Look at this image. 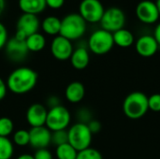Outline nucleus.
<instances>
[{
  "instance_id": "1",
  "label": "nucleus",
  "mask_w": 160,
  "mask_h": 159,
  "mask_svg": "<svg viewBox=\"0 0 160 159\" xmlns=\"http://www.w3.org/2000/svg\"><path fill=\"white\" fill-rule=\"evenodd\" d=\"M38 74L32 67L21 66L13 69L8 76L6 83L8 92L22 96L30 93L38 84Z\"/></svg>"
},
{
  "instance_id": "2",
  "label": "nucleus",
  "mask_w": 160,
  "mask_h": 159,
  "mask_svg": "<svg viewBox=\"0 0 160 159\" xmlns=\"http://www.w3.org/2000/svg\"><path fill=\"white\" fill-rule=\"evenodd\" d=\"M148 110V97L142 92H132L124 99L123 112L129 119H140L147 113Z\"/></svg>"
},
{
  "instance_id": "3",
  "label": "nucleus",
  "mask_w": 160,
  "mask_h": 159,
  "mask_svg": "<svg viewBox=\"0 0 160 159\" xmlns=\"http://www.w3.org/2000/svg\"><path fill=\"white\" fill-rule=\"evenodd\" d=\"M87 28V22L79 13H69L61 19L60 36L70 41L82 38Z\"/></svg>"
},
{
  "instance_id": "4",
  "label": "nucleus",
  "mask_w": 160,
  "mask_h": 159,
  "mask_svg": "<svg viewBox=\"0 0 160 159\" xmlns=\"http://www.w3.org/2000/svg\"><path fill=\"white\" fill-rule=\"evenodd\" d=\"M68 143L78 152L91 147L93 134L88 126L83 123L76 122L68 128Z\"/></svg>"
},
{
  "instance_id": "5",
  "label": "nucleus",
  "mask_w": 160,
  "mask_h": 159,
  "mask_svg": "<svg viewBox=\"0 0 160 159\" xmlns=\"http://www.w3.org/2000/svg\"><path fill=\"white\" fill-rule=\"evenodd\" d=\"M114 42L112 33H110L102 28L94 31L87 41V49L96 55H104L111 52Z\"/></svg>"
},
{
  "instance_id": "6",
  "label": "nucleus",
  "mask_w": 160,
  "mask_h": 159,
  "mask_svg": "<svg viewBox=\"0 0 160 159\" xmlns=\"http://www.w3.org/2000/svg\"><path fill=\"white\" fill-rule=\"evenodd\" d=\"M71 119L72 116L69 110L66 106L60 105L48 110L45 127L52 132L57 130H66L70 127Z\"/></svg>"
},
{
  "instance_id": "7",
  "label": "nucleus",
  "mask_w": 160,
  "mask_h": 159,
  "mask_svg": "<svg viewBox=\"0 0 160 159\" xmlns=\"http://www.w3.org/2000/svg\"><path fill=\"white\" fill-rule=\"evenodd\" d=\"M40 28V21L37 15L22 13L16 24V33L14 37L21 41H25L27 37L38 32Z\"/></svg>"
},
{
  "instance_id": "8",
  "label": "nucleus",
  "mask_w": 160,
  "mask_h": 159,
  "mask_svg": "<svg viewBox=\"0 0 160 159\" xmlns=\"http://www.w3.org/2000/svg\"><path fill=\"white\" fill-rule=\"evenodd\" d=\"M99 23L102 29L110 33H114L125 27L126 14L119 7H109L105 9Z\"/></svg>"
},
{
  "instance_id": "9",
  "label": "nucleus",
  "mask_w": 160,
  "mask_h": 159,
  "mask_svg": "<svg viewBox=\"0 0 160 159\" xmlns=\"http://www.w3.org/2000/svg\"><path fill=\"white\" fill-rule=\"evenodd\" d=\"M105 8L99 0H82L79 6V14L86 22H99Z\"/></svg>"
},
{
  "instance_id": "10",
  "label": "nucleus",
  "mask_w": 160,
  "mask_h": 159,
  "mask_svg": "<svg viewBox=\"0 0 160 159\" xmlns=\"http://www.w3.org/2000/svg\"><path fill=\"white\" fill-rule=\"evenodd\" d=\"M135 14L140 22L145 24H154L159 20L160 14L156 2L151 0H142L138 3Z\"/></svg>"
},
{
  "instance_id": "11",
  "label": "nucleus",
  "mask_w": 160,
  "mask_h": 159,
  "mask_svg": "<svg viewBox=\"0 0 160 159\" xmlns=\"http://www.w3.org/2000/svg\"><path fill=\"white\" fill-rule=\"evenodd\" d=\"M50 51L52 55L58 61H67L69 60L74 47L72 41L68 40V38L58 35L54 37L50 45Z\"/></svg>"
},
{
  "instance_id": "12",
  "label": "nucleus",
  "mask_w": 160,
  "mask_h": 159,
  "mask_svg": "<svg viewBox=\"0 0 160 159\" xmlns=\"http://www.w3.org/2000/svg\"><path fill=\"white\" fill-rule=\"evenodd\" d=\"M48 114L47 107L42 103L31 104L25 112V121L31 127H44Z\"/></svg>"
},
{
  "instance_id": "13",
  "label": "nucleus",
  "mask_w": 160,
  "mask_h": 159,
  "mask_svg": "<svg viewBox=\"0 0 160 159\" xmlns=\"http://www.w3.org/2000/svg\"><path fill=\"white\" fill-rule=\"evenodd\" d=\"M30 142L29 145L34 150L49 148L52 145V131L45 126L31 127L29 129Z\"/></svg>"
},
{
  "instance_id": "14",
  "label": "nucleus",
  "mask_w": 160,
  "mask_h": 159,
  "mask_svg": "<svg viewBox=\"0 0 160 159\" xmlns=\"http://www.w3.org/2000/svg\"><path fill=\"white\" fill-rule=\"evenodd\" d=\"M4 50L7 57L14 63L22 62L29 53L25 41L18 40L14 37L8 40Z\"/></svg>"
},
{
  "instance_id": "15",
  "label": "nucleus",
  "mask_w": 160,
  "mask_h": 159,
  "mask_svg": "<svg viewBox=\"0 0 160 159\" xmlns=\"http://www.w3.org/2000/svg\"><path fill=\"white\" fill-rule=\"evenodd\" d=\"M159 45L153 35H142L135 41V50L142 57H152L158 51Z\"/></svg>"
},
{
  "instance_id": "16",
  "label": "nucleus",
  "mask_w": 160,
  "mask_h": 159,
  "mask_svg": "<svg viewBox=\"0 0 160 159\" xmlns=\"http://www.w3.org/2000/svg\"><path fill=\"white\" fill-rule=\"evenodd\" d=\"M70 65L76 70L85 69L90 63V53L89 50L85 46H79L74 49L70 58Z\"/></svg>"
},
{
  "instance_id": "17",
  "label": "nucleus",
  "mask_w": 160,
  "mask_h": 159,
  "mask_svg": "<svg viewBox=\"0 0 160 159\" xmlns=\"http://www.w3.org/2000/svg\"><path fill=\"white\" fill-rule=\"evenodd\" d=\"M85 97V87L82 82L73 81L69 82L65 89V98L71 104H78Z\"/></svg>"
},
{
  "instance_id": "18",
  "label": "nucleus",
  "mask_w": 160,
  "mask_h": 159,
  "mask_svg": "<svg viewBox=\"0 0 160 159\" xmlns=\"http://www.w3.org/2000/svg\"><path fill=\"white\" fill-rule=\"evenodd\" d=\"M18 6L22 13L37 16L47 7L45 0H18Z\"/></svg>"
},
{
  "instance_id": "19",
  "label": "nucleus",
  "mask_w": 160,
  "mask_h": 159,
  "mask_svg": "<svg viewBox=\"0 0 160 159\" xmlns=\"http://www.w3.org/2000/svg\"><path fill=\"white\" fill-rule=\"evenodd\" d=\"M40 28L46 35L54 37L60 35L61 19H59L56 16H52V15L47 16L40 22Z\"/></svg>"
},
{
  "instance_id": "20",
  "label": "nucleus",
  "mask_w": 160,
  "mask_h": 159,
  "mask_svg": "<svg viewBox=\"0 0 160 159\" xmlns=\"http://www.w3.org/2000/svg\"><path fill=\"white\" fill-rule=\"evenodd\" d=\"M112 37L114 45H117L120 48H128L135 43L133 33L125 27L112 33Z\"/></svg>"
},
{
  "instance_id": "21",
  "label": "nucleus",
  "mask_w": 160,
  "mask_h": 159,
  "mask_svg": "<svg viewBox=\"0 0 160 159\" xmlns=\"http://www.w3.org/2000/svg\"><path fill=\"white\" fill-rule=\"evenodd\" d=\"M25 44L29 52H39L43 51L46 47L47 39L43 34L37 32L27 37V38L25 39Z\"/></svg>"
},
{
  "instance_id": "22",
  "label": "nucleus",
  "mask_w": 160,
  "mask_h": 159,
  "mask_svg": "<svg viewBox=\"0 0 160 159\" xmlns=\"http://www.w3.org/2000/svg\"><path fill=\"white\" fill-rule=\"evenodd\" d=\"M78 151L68 142L55 147L54 157L56 159H76Z\"/></svg>"
},
{
  "instance_id": "23",
  "label": "nucleus",
  "mask_w": 160,
  "mask_h": 159,
  "mask_svg": "<svg viewBox=\"0 0 160 159\" xmlns=\"http://www.w3.org/2000/svg\"><path fill=\"white\" fill-rule=\"evenodd\" d=\"M15 153V145L9 138L0 137V159H12Z\"/></svg>"
},
{
  "instance_id": "24",
  "label": "nucleus",
  "mask_w": 160,
  "mask_h": 159,
  "mask_svg": "<svg viewBox=\"0 0 160 159\" xmlns=\"http://www.w3.org/2000/svg\"><path fill=\"white\" fill-rule=\"evenodd\" d=\"M11 141L15 146L18 147H26L30 142V135L29 130L20 128L13 132L11 135Z\"/></svg>"
},
{
  "instance_id": "25",
  "label": "nucleus",
  "mask_w": 160,
  "mask_h": 159,
  "mask_svg": "<svg viewBox=\"0 0 160 159\" xmlns=\"http://www.w3.org/2000/svg\"><path fill=\"white\" fill-rule=\"evenodd\" d=\"M15 131V125L12 119L8 116L0 117V137L9 138Z\"/></svg>"
},
{
  "instance_id": "26",
  "label": "nucleus",
  "mask_w": 160,
  "mask_h": 159,
  "mask_svg": "<svg viewBox=\"0 0 160 159\" xmlns=\"http://www.w3.org/2000/svg\"><path fill=\"white\" fill-rule=\"evenodd\" d=\"M68 142V129L66 130H57L52 132V144L55 147L63 145Z\"/></svg>"
},
{
  "instance_id": "27",
  "label": "nucleus",
  "mask_w": 160,
  "mask_h": 159,
  "mask_svg": "<svg viewBox=\"0 0 160 159\" xmlns=\"http://www.w3.org/2000/svg\"><path fill=\"white\" fill-rule=\"evenodd\" d=\"M76 159H103L101 153L92 147L78 152Z\"/></svg>"
},
{
  "instance_id": "28",
  "label": "nucleus",
  "mask_w": 160,
  "mask_h": 159,
  "mask_svg": "<svg viewBox=\"0 0 160 159\" xmlns=\"http://www.w3.org/2000/svg\"><path fill=\"white\" fill-rule=\"evenodd\" d=\"M76 117H77V120H78L77 122L83 123V124H86V125L93 119L92 112L87 108H81V109H79L77 111Z\"/></svg>"
},
{
  "instance_id": "29",
  "label": "nucleus",
  "mask_w": 160,
  "mask_h": 159,
  "mask_svg": "<svg viewBox=\"0 0 160 159\" xmlns=\"http://www.w3.org/2000/svg\"><path fill=\"white\" fill-rule=\"evenodd\" d=\"M148 108L152 112H160V94H154L148 97Z\"/></svg>"
},
{
  "instance_id": "30",
  "label": "nucleus",
  "mask_w": 160,
  "mask_h": 159,
  "mask_svg": "<svg viewBox=\"0 0 160 159\" xmlns=\"http://www.w3.org/2000/svg\"><path fill=\"white\" fill-rule=\"evenodd\" d=\"M35 159H53L54 156L52 153L49 150V148L44 149H38L35 150V153L33 154Z\"/></svg>"
},
{
  "instance_id": "31",
  "label": "nucleus",
  "mask_w": 160,
  "mask_h": 159,
  "mask_svg": "<svg viewBox=\"0 0 160 159\" xmlns=\"http://www.w3.org/2000/svg\"><path fill=\"white\" fill-rule=\"evenodd\" d=\"M44 105L47 107L48 110L52 109V108H55V107H57V106L62 105V103H61V98H60L58 96H56V95H51V96H49V97L46 98Z\"/></svg>"
},
{
  "instance_id": "32",
  "label": "nucleus",
  "mask_w": 160,
  "mask_h": 159,
  "mask_svg": "<svg viewBox=\"0 0 160 159\" xmlns=\"http://www.w3.org/2000/svg\"><path fill=\"white\" fill-rule=\"evenodd\" d=\"M8 39L9 37H8V29L5 26V24L0 22V50H3L5 48Z\"/></svg>"
},
{
  "instance_id": "33",
  "label": "nucleus",
  "mask_w": 160,
  "mask_h": 159,
  "mask_svg": "<svg viewBox=\"0 0 160 159\" xmlns=\"http://www.w3.org/2000/svg\"><path fill=\"white\" fill-rule=\"evenodd\" d=\"M87 126H88V127H89V129H90V131H91V133L93 135L98 133L101 130V124H100L99 121H98L96 119H92L87 124Z\"/></svg>"
},
{
  "instance_id": "34",
  "label": "nucleus",
  "mask_w": 160,
  "mask_h": 159,
  "mask_svg": "<svg viewBox=\"0 0 160 159\" xmlns=\"http://www.w3.org/2000/svg\"><path fill=\"white\" fill-rule=\"evenodd\" d=\"M45 2L47 7L52 9H59L65 4V0H45Z\"/></svg>"
},
{
  "instance_id": "35",
  "label": "nucleus",
  "mask_w": 160,
  "mask_h": 159,
  "mask_svg": "<svg viewBox=\"0 0 160 159\" xmlns=\"http://www.w3.org/2000/svg\"><path fill=\"white\" fill-rule=\"evenodd\" d=\"M8 86L6 83V81H4L1 77H0V101L4 100L8 95Z\"/></svg>"
},
{
  "instance_id": "36",
  "label": "nucleus",
  "mask_w": 160,
  "mask_h": 159,
  "mask_svg": "<svg viewBox=\"0 0 160 159\" xmlns=\"http://www.w3.org/2000/svg\"><path fill=\"white\" fill-rule=\"evenodd\" d=\"M153 36L155 37L156 40L158 41V45H159L160 47V22L159 23H158V25L156 26L155 31H154V35H153Z\"/></svg>"
},
{
  "instance_id": "37",
  "label": "nucleus",
  "mask_w": 160,
  "mask_h": 159,
  "mask_svg": "<svg viewBox=\"0 0 160 159\" xmlns=\"http://www.w3.org/2000/svg\"><path fill=\"white\" fill-rule=\"evenodd\" d=\"M16 159H35L34 158V156L31 155V154H28V153H23V154H21L20 156H18Z\"/></svg>"
},
{
  "instance_id": "38",
  "label": "nucleus",
  "mask_w": 160,
  "mask_h": 159,
  "mask_svg": "<svg viewBox=\"0 0 160 159\" xmlns=\"http://www.w3.org/2000/svg\"><path fill=\"white\" fill-rule=\"evenodd\" d=\"M6 7V0H0V16L4 12Z\"/></svg>"
},
{
  "instance_id": "39",
  "label": "nucleus",
  "mask_w": 160,
  "mask_h": 159,
  "mask_svg": "<svg viewBox=\"0 0 160 159\" xmlns=\"http://www.w3.org/2000/svg\"><path fill=\"white\" fill-rule=\"evenodd\" d=\"M156 4H157V7H158V11H159L160 14V0H157Z\"/></svg>"
}]
</instances>
